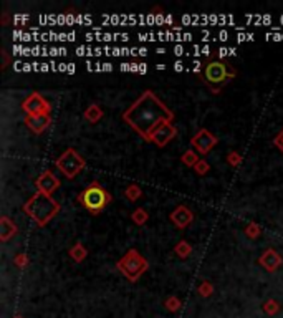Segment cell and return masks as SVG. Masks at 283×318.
<instances>
[{
  "label": "cell",
  "instance_id": "1",
  "mask_svg": "<svg viewBox=\"0 0 283 318\" xmlns=\"http://www.w3.org/2000/svg\"><path fill=\"white\" fill-rule=\"evenodd\" d=\"M123 121L146 141L164 123L174 121V113L152 90H146L123 113Z\"/></svg>",
  "mask_w": 283,
  "mask_h": 318
},
{
  "label": "cell",
  "instance_id": "2",
  "mask_svg": "<svg viewBox=\"0 0 283 318\" xmlns=\"http://www.w3.org/2000/svg\"><path fill=\"white\" fill-rule=\"evenodd\" d=\"M197 72L199 80L207 86L212 95H220V91L237 77L235 67L219 55L204 58Z\"/></svg>",
  "mask_w": 283,
  "mask_h": 318
},
{
  "label": "cell",
  "instance_id": "3",
  "mask_svg": "<svg viewBox=\"0 0 283 318\" xmlns=\"http://www.w3.org/2000/svg\"><path fill=\"white\" fill-rule=\"evenodd\" d=\"M60 209H62V206L57 199H53V196L38 191L30 199H27V202L22 206V211L29 215L38 227H45L60 212Z\"/></svg>",
  "mask_w": 283,
  "mask_h": 318
},
{
  "label": "cell",
  "instance_id": "4",
  "mask_svg": "<svg viewBox=\"0 0 283 318\" xmlns=\"http://www.w3.org/2000/svg\"><path fill=\"white\" fill-rule=\"evenodd\" d=\"M78 202L93 215L101 214L113 202V196L98 181H93L78 194Z\"/></svg>",
  "mask_w": 283,
  "mask_h": 318
},
{
  "label": "cell",
  "instance_id": "5",
  "mask_svg": "<svg viewBox=\"0 0 283 318\" xmlns=\"http://www.w3.org/2000/svg\"><path fill=\"white\" fill-rule=\"evenodd\" d=\"M116 268L126 277L129 282H138L139 277L143 275L144 272H148L149 262L144 255H141V252L138 249H129L128 252H124V255L116 262Z\"/></svg>",
  "mask_w": 283,
  "mask_h": 318
},
{
  "label": "cell",
  "instance_id": "6",
  "mask_svg": "<svg viewBox=\"0 0 283 318\" xmlns=\"http://www.w3.org/2000/svg\"><path fill=\"white\" fill-rule=\"evenodd\" d=\"M55 166L67 179L72 181L86 168V159L75 148H67L58 156V159L55 161Z\"/></svg>",
  "mask_w": 283,
  "mask_h": 318
},
{
  "label": "cell",
  "instance_id": "7",
  "mask_svg": "<svg viewBox=\"0 0 283 318\" xmlns=\"http://www.w3.org/2000/svg\"><path fill=\"white\" fill-rule=\"evenodd\" d=\"M22 111L25 113V116H37V115H50L52 113V105L45 96L38 91L30 93L27 98L22 101Z\"/></svg>",
  "mask_w": 283,
  "mask_h": 318
},
{
  "label": "cell",
  "instance_id": "8",
  "mask_svg": "<svg viewBox=\"0 0 283 318\" xmlns=\"http://www.w3.org/2000/svg\"><path fill=\"white\" fill-rule=\"evenodd\" d=\"M217 144H219V138L207 128H200L199 131L190 138V146L200 156H207Z\"/></svg>",
  "mask_w": 283,
  "mask_h": 318
},
{
  "label": "cell",
  "instance_id": "9",
  "mask_svg": "<svg viewBox=\"0 0 283 318\" xmlns=\"http://www.w3.org/2000/svg\"><path fill=\"white\" fill-rule=\"evenodd\" d=\"M60 186H62V182L57 177L55 172L52 171H43L40 176L35 179V187L38 192H43V194H48V196H53V192H57L60 189Z\"/></svg>",
  "mask_w": 283,
  "mask_h": 318
},
{
  "label": "cell",
  "instance_id": "10",
  "mask_svg": "<svg viewBox=\"0 0 283 318\" xmlns=\"http://www.w3.org/2000/svg\"><path fill=\"white\" fill-rule=\"evenodd\" d=\"M176 136H177V128L174 126L172 123H164V125H161L154 133L151 134L149 143H152L157 148H164Z\"/></svg>",
  "mask_w": 283,
  "mask_h": 318
},
{
  "label": "cell",
  "instance_id": "11",
  "mask_svg": "<svg viewBox=\"0 0 283 318\" xmlns=\"http://www.w3.org/2000/svg\"><path fill=\"white\" fill-rule=\"evenodd\" d=\"M169 220L174 224V227L176 229L184 230L194 222V212L190 207L184 206V204H179V206L169 214Z\"/></svg>",
  "mask_w": 283,
  "mask_h": 318
},
{
  "label": "cell",
  "instance_id": "12",
  "mask_svg": "<svg viewBox=\"0 0 283 318\" xmlns=\"http://www.w3.org/2000/svg\"><path fill=\"white\" fill-rule=\"evenodd\" d=\"M258 265L263 268V270L273 273L275 270L283 265V257L280 252H276L273 247H268L262 252V255L258 257Z\"/></svg>",
  "mask_w": 283,
  "mask_h": 318
},
{
  "label": "cell",
  "instance_id": "13",
  "mask_svg": "<svg viewBox=\"0 0 283 318\" xmlns=\"http://www.w3.org/2000/svg\"><path fill=\"white\" fill-rule=\"evenodd\" d=\"M52 125L50 115H37V116H25V126L34 134L45 133Z\"/></svg>",
  "mask_w": 283,
  "mask_h": 318
},
{
  "label": "cell",
  "instance_id": "14",
  "mask_svg": "<svg viewBox=\"0 0 283 318\" xmlns=\"http://www.w3.org/2000/svg\"><path fill=\"white\" fill-rule=\"evenodd\" d=\"M17 234H19L17 224H15L9 215H2V217H0V240L9 242Z\"/></svg>",
  "mask_w": 283,
  "mask_h": 318
},
{
  "label": "cell",
  "instance_id": "15",
  "mask_svg": "<svg viewBox=\"0 0 283 318\" xmlns=\"http://www.w3.org/2000/svg\"><path fill=\"white\" fill-rule=\"evenodd\" d=\"M103 116H105V111H103V108L98 103H91L90 106H86V110L83 111V118L90 125H98V123L103 120Z\"/></svg>",
  "mask_w": 283,
  "mask_h": 318
},
{
  "label": "cell",
  "instance_id": "16",
  "mask_svg": "<svg viewBox=\"0 0 283 318\" xmlns=\"http://www.w3.org/2000/svg\"><path fill=\"white\" fill-rule=\"evenodd\" d=\"M68 255L72 257V260L76 263H81L86 260V257H88V249L83 245V242H75V244L70 247L68 250Z\"/></svg>",
  "mask_w": 283,
  "mask_h": 318
},
{
  "label": "cell",
  "instance_id": "17",
  "mask_svg": "<svg viewBox=\"0 0 283 318\" xmlns=\"http://www.w3.org/2000/svg\"><path fill=\"white\" fill-rule=\"evenodd\" d=\"M192 252H194V247L186 239H181L176 245H174V254H176L179 258H182V260L189 258L190 255H192Z\"/></svg>",
  "mask_w": 283,
  "mask_h": 318
},
{
  "label": "cell",
  "instance_id": "18",
  "mask_svg": "<svg viewBox=\"0 0 283 318\" xmlns=\"http://www.w3.org/2000/svg\"><path fill=\"white\" fill-rule=\"evenodd\" d=\"M131 220H133V224L143 227V225H146V222L149 220V212L146 211L144 207H136L131 212Z\"/></svg>",
  "mask_w": 283,
  "mask_h": 318
},
{
  "label": "cell",
  "instance_id": "19",
  "mask_svg": "<svg viewBox=\"0 0 283 318\" xmlns=\"http://www.w3.org/2000/svg\"><path fill=\"white\" fill-rule=\"evenodd\" d=\"M124 197L128 199L129 202H136L143 197V189L138 184H129L126 189H124Z\"/></svg>",
  "mask_w": 283,
  "mask_h": 318
},
{
  "label": "cell",
  "instance_id": "20",
  "mask_svg": "<svg viewBox=\"0 0 283 318\" xmlns=\"http://www.w3.org/2000/svg\"><path fill=\"white\" fill-rule=\"evenodd\" d=\"M199 154L195 153L194 149H187L186 153H182L181 156V163L186 166V168H192L194 169V166L199 163Z\"/></svg>",
  "mask_w": 283,
  "mask_h": 318
},
{
  "label": "cell",
  "instance_id": "21",
  "mask_svg": "<svg viewBox=\"0 0 283 318\" xmlns=\"http://www.w3.org/2000/svg\"><path fill=\"white\" fill-rule=\"evenodd\" d=\"M225 163L230 166V168H233V169H237L238 166H240L242 163H243V156L238 153V151H235V149H232V151H228L227 153V156H225Z\"/></svg>",
  "mask_w": 283,
  "mask_h": 318
},
{
  "label": "cell",
  "instance_id": "22",
  "mask_svg": "<svg viewBox=\"0 0 283 318\" xmlns=\"http://www.w3.org/2000/svg\"><path fill=\"white\" fill-rule=\"evenodd\" d=\"M243 234H245L248 239L255 240V239H258V237L262 235V227H260L257 222H248L245 225V229H243Z\"/></svg>",
  "mask_w": 283,
  "mask_h": 318
},
{
  "label": "cell",
  "instance_id": "23",
  "mask_svg": "<svg viewBox=\"0 0 283 318\" xmlns=\"http://www.w3.org/2000/svg\"><path fill=\"white\" fill-rule=\"evenodd\" d=\"M194 172L197 176H207L209 172H210V163L207 159H199V163L194 166Z\"/></svg>",
  "mask_w": 283,
  "mask_h": 318
},
{
  "label": "cell",
  "instance_id": "24",
  "mask_svg": "<svg viewBox=\"0 0 283 318\" xmlns=\"http://www.w3.org/2000/svg\"><path fill=\"white\" fill-rule=\"evenodd\" d=\"M14 265L17 267V268H25V267H29V263H30V257L27 252H19L17 255L14 257Z\"/></svg>",
  "mask_w": 283,
  "mask_h": 318
},
{
  "label": "cell",
  "instance_id": "25",
  "mask_svg": "<svg viewBox=\"0 0 283 318\" xmlns=\"http://www.w3.org/2000/svg\"><path fill=\"white\" fill-rule=\"evenodd\" d=\"M197 292L199 295H202V297H209V295H212V292H214V285H212L209 280H202L197 287Z\"/></svg>",
  "mask_w": 283,
  "mask_h": 318
},
{
  "label": "cell",
  "instance_id": "26",
  "mask_svg": "<svg viewBox=\"0 0 283 318\" xmlns=\"http://www.w3.org/2000/svg\"><path fill=\"white\" fill-rule=\"evenodd\" d=\"M273 146L283 154V128L278 131V134H276V136L273 138Z\"/></svg>",
  "mask_w": 283,
  "mask_h": 318
},
{
  "label": "cell",
  "instance_id": "27",
  "mask_svg": "<svg viewBox=\"0 0 283 318\" xmlns=\"http://www.w3.org/2000/svg\"><path fill=\"white\" fill-rule=\"evenodd\" d=\"M263 310H266L268 313H275L276 310H278V303H276L275 300H268L266 303L263 305Z\"/></svg>",
  "mask_w": 283,
  "mask_h": 318
},
{
  "label": "cell",
  "instance_id": "28",
  "mask_svg": "<svg viewBox=\"0 0 283 318\" xmlns=\"http://www.w3.org/2000/svg\"><path fill=\"white\" fill-rule=\"evenodd\" d=\"M166 305H167V308H169V310H177L179 308V300L176 297H171L169 300L166 301Z\"/></svg>",
  "mask_w": 283,
  "mask_h": 318
},
{
  "label": "cell",
  "instance_id": "29",
  "mask_svg": "<svg viewBox=\"0 0 283 318\" xmlns=\"http://www.w3.org/2000/svg\"><path fill=\"white\" fill-rule=\"evenodd\" d=\"M0 55H2V70H5L9 67V62H10V57H9V53H7V50H5V48H2V53H0Z\"/></svg>",
  "mask_w": 283,
  "mask_h": 318
},
{
  "label": "cell",
  "instance_id": "30",
  "mask_svg": "<svg viewBox=\"0 0 283 318\" xmlns=\"http://www.w3.org/2000/svg\"><path fill=\"white\" fill-rule=\"evenodd\" d=\"M7 22H9L7 14H4V17H2V25H7Z\"/></svg>",
  "mask_w": 283,
  "mask_h": 318
},
{
  "label": "cell",
  "instance_id": "31",
  "mask_svg": "<svg viewBox=\"0 0 283 318\" xmlns=\"http://www.w3.org/2000/svg\"><path fill=\"white\" fill-rule=\"evenodd\" d=\"M17 318H22V316H17Z\"/></svg>",
  "mask_w": 283,
  "mask_h": 318
}]
</instances>
